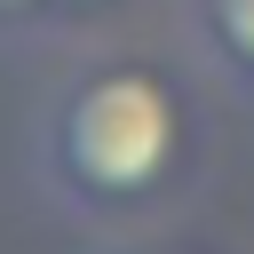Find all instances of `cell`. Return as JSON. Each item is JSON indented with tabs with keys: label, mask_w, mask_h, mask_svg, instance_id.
Here are the masks:
<instances>
[{
	"label": "cell",
	"mask_w": 254,
	"mask_h": 254,
	"mask_svg": "<svg viewBox=\"0 0 254 254\" xmlns=\"http://www.w3.org/2000/svg\"><path fill=\"white\" fill-rule=\"evenodd\" d=\"M56 8L48 0H0V32H32V24H48Z\"/></svg>",
	"instance_id": "3957f363"
},
{
	"label": "cell",
	"mask_w": 254,
	"mask_h": 254,
	"mask_svg": "<svg viewBox=\"0 0 254 254\" xmlns=\"http://www.w3.org/2000/svg\"><path fill=\"white\" fill-rule=\"evenodd\" d=\"M159 254H190V246H159Z\"/></svg>",
	"instance_id": "5b68a950"
},
{
	"label": "cell",
	"mask_w": 254,
	"mask_h": 254,
	"mask_svg": "<svg viewBox=\"0 0 254 254\" xmlns=\"http://www.w3.org/2000/svg\"><path fill=\"white\" fill-rule=\"evenodd\" d=\"M48 8H56V16H71V8H95V0H48Z\"/></svg>",
	"instance_id": "277c9868"
},
{
	"label": "cell",
	"mask_w": 254,
	"mask_h": 254,
	"mask_svg": "<svg viewBox=\"0 0 254 254\" xmlns=\"http://www.w3.org/2000/svg\"><path fill=\"white\" fill-rule=\"evenodd\" d=\"M183 143H190L183 95L151 64H95L56 95V111L40 127V175H48L56 206L111 222V214L151 206L175 183Z\"/></svg>",
	"instance_id": "6da1fadb"
},
{
	"label": "cell",
	"mask_w": 254,
	"mask_h": 254,
	"mask_svg": "<svg viewBox=\"0 0 254 254\" xmlns=\"http://www.w3.org/2000/svg\"><path fill=\"white\" fill-rule=\"evenodd\" d=\"M183 24L198 40V56L238 95H254V0H183Z\"/></svg>",
	"instance_id": "7a4b0ae2"
}]
</instances>
